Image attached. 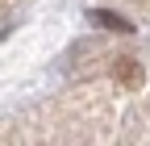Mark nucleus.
Instances as JSON below:
<instances>
[{"instance_id": "f257e3e1", "label": "nucleus", "mask_w": 150, "mask_h": 146, "mask_svg": "<svg viewBox=\"0 0 150 146\" xmlns=\"http://www.w3.org/2000/svg\"><path fill=\"white\" fill-rule=\"evenodd\" d=\"M112 79H117L125 92H138V88L146 84V67H142L138 59H129V54H125V59L112 63Z\"/></svg>"}, {"instance_id": "f03ea898", "label": "nucleus", "mask_w": 150, "mask_h": 146, "mask_svg": "<svg viewBox=\"0 0 150 146\" xmlns=\"http://www.w3.org/2000/svg\"><path fill=\"white\" fill-rule=\"evenodd\" d=\"M92 21H96V25H104V29H112V33H134V25H129L125 17L108 13V9H96V13H92Z\"/></svg>"}]
</instances>
